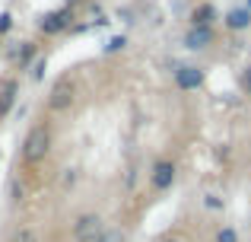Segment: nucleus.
<instances>
[{
    "label": "nucleus",
    "mask_w": 251,
    "mask_h": 242,
    "mask_svg": "<svg viewBox=\"0 0 251 242\" xmlns=\"http://www.w3.org/2000/svg\"><path fill=\"white\" fill-rule=\"evenodd\" d=\"M48 153H51V124L42 118V121H35L29 131H25L19 156H23L25 166H38Z\"/></svg>",
    "instance_id": "nucleus-1"
},
{
    "label": "nucleus",
    "mask_w": 251,
    "mask_h": 242,
    "mask_svg": "<svg viewBox=\"0 0 251 242\" xmlns=\"http://www.w3.org/2000/svg\"><path fill=\"white\" fill-rule=\"evenodd\" d=\"M74 102H76V77L74 74L57 77L48 93V108L51 112H67V108H74Z\"/></svg>",
    "instance_id": "nucleus-2"
},
{
    "label": "nucleus",
    "mask_w": 251,
    "mask_h": 242,
    "mask_svg": "<svg viewBox=\"0 0 251 242\" xmlns=\"http://www.w3.org/2000/svg\"><path fill=\"white\" fill-rule=\"evenodd\" d=\"M74 29V6H57L38 16V32L42 35H61V32Z\"/></svg>",
    "instance_id": "nucleus-3"
},
{
    "label": "nucleus",
    "mask_w": 251,
    "mask_h": 242,
    "mask_svg": "<svg viewBox=\"0 0 251 242\" xmlns=\"http://www.w3.org/2000/svg\"><path fill=\"white\" fill-rule=\"evenodd\" d=\"M70 233H74V242H96L105 233V220L99 214H80L70 226Z\"/></svg>",
    "instance_id": "nucleus-4"
},
{
    "label": "nucleus",
    "mask_w": 251,
    "mask_h": 242,
    "mask_svg": "<svg viewBox=\"0 0 251 242\" xmlns=\"http://www.w3.org/2000/svg\"><path fill=\"white\" fill-rule=\"evenodd\" d=\"M175 179H178V166L172 160H156L153 162V169H150V188H153L156 194L169 191V188L175 185Z\"/></svg>",
    "instance_id": "nucleus-5"
},
{
    "label": "nucleus",
    "mask_w": 251,
    "mask_h": 242,
    "mask_svg": "<svg viewBox=\"0 0 251 242\" xmlns=\"http://www.w3.org/2000/svg\"><path fill=\"white\" fill-rule=\"evenodd\" d=\"M213 42H216V29L213 26H191V29L184 32V48L188 51H203Z\"/></svg>",
    "instance_id": "nucleus-6"
},
{
    "label": "nucleus",
    "mask_w": 251,
    "mask_h": 242,
    "mask_svg": "<svg viewBox=\"0 0 251 242\" xmlns=\"http://www.w3.org/2000/svg\"><path fill=\"white\" fill-rule=\"evenodd\" d=\"M175 86L181 89V93L201 89V86H203V70H201V67H191V64H181V67H175Z\"/></svg>",
    "instance_id": "nucleus-7"
},
{
    "label": "nucleus",
    "mask_w": 251,
    "mask_h": 242,
    "mask_svg": "<svg viewBox=\"0 0 251 242\" xmlns=\"http://www.w3.org/2000/svg\"><path fill=\"white\" fill-rule=\"evenodd\" d=\"M16 99H19V80L16 77H3L0 80V121L16 108Z\"/></svg>",
    "instance_id": "nucleus-8"
},
{
    "label": "nucleus",
    "mask_w": 251,
    "mask_h": 242,
    "mask_svg": "<svg viewBox=\"0 0 251 242\" xmlns=\"http://www.w3.org/2000/svg\"><path fill=\"white\" fill-rule=\"evenodd\" d=\"M10 57L16 61V67H19V70H29L32 64L38 61V45H35V42H19V45H13Z\"/></svg>",
    "instance_id": "nucleus-9"
},
{
    "label": "nucleus",
    "mask_w": 251,
    "mask_h": 242,
    "mask_svg": "<svg viewBox=\"0 0 251 242\" xmlns=\"http://www.w3.org/2000/svg\"><path fill=\"white\" fill-rule=\"evenodd\" d=\"M223 26H226L229 32L251 29V10H248V6H235V10H229L226 16H223Z\"/></svg>",
    "instance_id": "nucleus-10"
},
{
    "label": "nucleus",
    "mask_w": 251,
    "mask_h": 242,
    "mask_svg": "<svg viewBox=\"0 0 251 242\" xmlns=\"http://www.w3.org/2000/svg\"><path fill=\"white\" fill-rule=\"evenodd\" d=\"M216 16H220V13H216L213 3H197L194 10H191V26H213Z\"/></svg>",
    "instance_id": "nucleus-11"
},
{
    "label": "nucleus",
    "mask_w": 251,
    "mask_h": 242,
    "mask_svg": "<svg viewBox=\"0 0 251 242\" xmlns=\"http://www.w3.org/2000/svg\"><path fill=\"white\" fill-rule=\"evenodd\" d=\"M127 48V35H111L108 42L102 45V54H118V51Z\"/></svg>",
    "instance_id": "nucleus-12"
},
{
    "label": "nucleus",
    "mask_w": 251,
    "mask_h": 242,
    "mask_svg": "<svg viewBox=\"0 0 251 242\" xmlns=\"http://www.w3.org/2000/svg\"><path fill=\"white\" fill-rule=\"evenodd\" d=\"M96 242H127V233L118 230V226H105V233H102Z\"/></svg>",
    "instance_id": "nucleus-13"
},
{
    "label": "nucleus",
    "mask_w": 251,
    "mask_h": 242,
    "mask_svg": "<svg viewBox=\"0 0 251 242\" xmlns=\"http://www.w3.org/2000/svg\"><path fill=\"white\" fill-rule=\"evenodd\" d=\"M10 242H42V239H38V233L32 230V226H23V230L13 233V239H10Z\"/></svg>",
    "instance_id": "nucleus-14"
},
{
    "label": "nucleus",
    "mask_w": 251,
    "mask_h": 242,
    "mask_svg": "<svg viewBox=\"0 0 251 242\" xmlns=\"http://www.w3.org/2000/svg\"><path fill=\"white\" fill-rule=\"evenodd\" d=\"M213 242H239V233H235L232 226H220L216 236H213Z\"/></svg>",
    "instance_id": "nucleus-15"
},
{
    "label": "nucleus",
    "mask_w": 251,
    "mask_h": 242,
    "mask_svg": "<svg viewBox=\"0 0 251 242\" xmlns=\"http://www.w3.org/2000/svg\"><path fill=\"white\" fill-rule=\"evenodd\" d=\"M45 70H48V57H38V61L35 64H32V70H29V74H32V80H45Z\"/></svg>",
    "instance_id": "nucleus-16"
},
{
    "label": "nucleus",
    "mask_w": 251,
    "mask_h": 242,
    "mask_svg": "<svg viewBox=\"0 0 251 242\" xmlns=\"http://www.w3.org/2000/svg\"><path fill=\"white\" fill-rule=\"evenodd\" d=\"M203 207L207 211H223V198L220 194H203Z\"/></svg>",
    "instance_id": "nucleus-17"
},
{
    "label": "nucleus",
    "mask_w": 251,
    "mask_h": 242,
    "mask_svg": "<svg viewBox=\"0 0 251 242\" xmlns=\"http://www.w3.org/2000/svg\"><path fill=\"white\" fill-rule=\"evenodd\" d=\"M10 29H13V13L3 10V13H0V35H6Z\"/></svg>",
    "instance_id": "nucleus-18"
},
{
    "label": "nucleus",
    "mask_w": 251,
    "mask_h": 242,
    "mask_svg": "<svg viewBox=\"0 0 251 242\" xmlns=\"http://www.w3.org/2000/svg\"><path fill=\"white\" fill-rule=\"evenodd\" d=\"M10 194H13V201H16V204H19V201H23V198H25V191H23V185H19V182H16V179H13V182H10Z\"/></svg>",
    "instance_id": "nucleus-19"
},
{
    "label": "nucleus",
    "mask_w": 251,
    "mask_h": 242,
    "mask_svg": "<svg viewBox=\"0 0 251 242\" xmlns=\"http://www.w3.org/2000/svg\"><path fill=\"white\" fill-rule=\"evenodd\" d=\"M242 86H245V89H248V96H251V64H248L245 70H242Z\"/></svg>",
    "instance_id": "nucleus-20"
},
{
    "label": "nucleus",
    "mask_w": 251,
    "mask_h": 242,
    "mask_svg": "<svg viewBox=\"0 0 251 242\" xmlns=\"http://www.w3.org/2000/svg\"><path fill=\"white\" fill-rule=\"evenodd\" d=\"M159 242H184L181 236H166V239H159Z\"/></svg>",
    "instance_id": "nucleus-21"
},
{
    "label": "nucleus",
    "mask_w": 251,
    "mask_h": 242,
    "mask_svg": "<svg viewBox=\"0 0 251 242\" xmlns=\"http://www.w3.org/2000/svg\"><path fill=\"white\" fill-rule=\"evenodd\" d=\"M245 6H248V10H251V0H245Z\"/></svg>",
    "instance_id": "nucleus-22"
}]
</instances>
